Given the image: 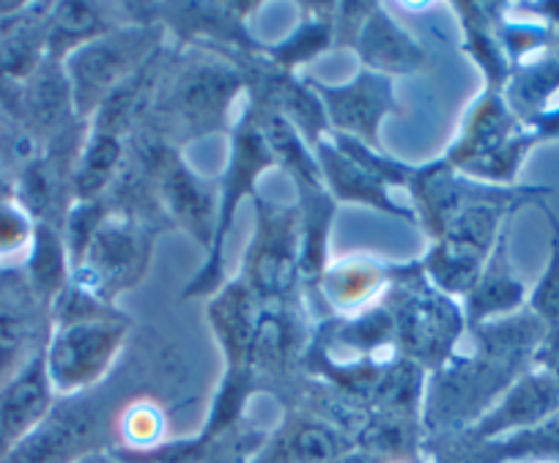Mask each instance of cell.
<instances>
[{"instance_id": "obj_12", "label": "cell", "mask_w": 559, "mask_h": 463, "mask_svg": "<svg viewBox=\"0 0 559 463\" xmlns=\"http://www.w3.org/2000/svg\"><path fill=\"white\" fill-rule=\"evenodd\" d=\"M557 412L559 387L546 373L530 368L499 395V401L472 428H466V436L477 441L504 439L519 430L535 428Z\"/></svg>"}, {"instance_id": "obj_10", "label": "cell", "mask_w": 559, "mask_h": 463, "mask_svg": "<svg viewBox=\"0 0 559 463\" xmlns=\"http://www.w3.org/2000/svg\"><path fill=\"white\" fill-rule=\"evenodd\" d=\"M47 307L36 299L28 280L14 274L0 277V390L39 357L41 313Z\"/></svg>"}, {"instance_id": "obj_6", "label": "cell", "mask_w": 559, "mask_h": 463, "mask_svg": "<svg viewBox=\"0 0 559 463\" xmlns=\"http://www.w3.org/2000/svg\"><path fill=\"white\" fill-rule=\"evenodd\" d=\"M258 301L241 280L214 296L209 307V321L225 348V381L219 390L217 408L212 414V428H223L239 412L252 376V332H255Z\"/></svg>"}, {"instance_id": "obj_3", "label": "cell", "mask_w": 559, "mask_h": 463, "mask_svg": "<svg viewBox=\"0 0 559 463\" xmlns=\"http://www.w3.org/2000/svg\"><path fill=\"white\" fill-rule=\"evenodd\" d=\"M152 236L129 214L112 212L102 217L83 258L72 269V288L91 299L110 305L112 296L132 288L148 266Z\"/></svg>"}, {"instance_id": "obj_15", "label": "cell", "mask_w": 559, "mask_h": 463, "mask_svg": "<svg viewBox=\"0 0 559 463\" xmlns=\"http://www.w3.org/2000/svg\"><path fill=\"white\" fill-rule=\"evenodd\" d=\"M526 299H530V290L515 277L513 266H510L508 245H504L502 234V239L493 247L491 258H488L486 269H483L480 280L469 290V313H466L469 316V324L477 327L486 324V321L521 313Z\"/></svg>"}, {"instance_id": "obj_22", "label": "cell", "mask_w": 559, "mask_h": 463, "mask_svg": "<svg viewBox=\"0 0 559 463\" xmlns=\"http://www.w3.org/2000/svg\"><path fill=\"white\" fill-rule=\"evenodd\" d=\"M102 17L88 3H61L56 9V23L50 28V52L52 58L72 56L78 47L105 36Z\"/></svg>"}, {"instance_id": "obj_9", "label": "cell", "mask_w": 559, "mask_h": 463, "mask_svg": "<svg viewBox=\"0 0 559 463\" xmlns=\"http://www.w3.org/2000/svg\"><path fill=\"white\" fill-rule=\"evenodd\" d=\"M241 91V78L228 67L198 63L190 67L170 91V112L190 134L217 129L228 118L230 105Z\"/></svg>"}, {"instance_id": "obj_17", "label": "cell", "mask_w": 559, "mask_h": 463, "mask_svg": "<svg viewBox=\"0 0 559 463\" xmlns=\"http://www.w3.org/2000/svg\"><path fill=\"white\" fill-rule=\"evenodd\" d=\"M321 170V179L330 185L332 195L341 198V201H357L368 203V206L381 209V212L401 214V217H412L408 212L397 209L390 201L384 187L373 174L362 168L357 159H352L346 151L337 143H319V157H316Z\"/></svg>"}, {"instance_id": "obj_28", "label": "cell", "mask_w": 559, "mask_h": 463, "mask_svg": "<svg viewBox=\"0 0 559 463\" xmlns=\"http://www.w3.org/2000/svg\"><path fill=\"white\" fill-rule=\"evenodd\" d=\"M335 463H373L368 455H359V452H346L343 458H337Z\"/></svg>"}, {"instance_id": "obj_7", "label": "cell", "mask_w": 559, "mask_h": 463, "mask_svg": "<svg viewBox=\"0 0 559 463\" xmlns=\"http://www.w3.org/2000/svg\"><path fill=\"white\" fill-rule=\"evenodd\" d=\"M94 403L85 397V392L61 397L17 447L0 458V463H74L94 452Z\"/></svg>"}, {"instance_id": "obj_29", "label": "cell", "mask_w": 559, "mask_h": 463, "mask_svg": "<svg viewBox=\"0 0 559 463\" xmlns=\"http://www.w3.org/2000/svg\"><path fill=\"white\" fill-rule=\"evenodd\" d=\"M386 463H417V461H414V458H408V455H395L392 461H386Z\"/></svg>"}, {"instance_id": "obj_25", "label": "cell", "mask_w": 559, "mask_h": 463, "mask_svg": "<svg viewBox=\"0 0 559 463\" xmlns=\"http://www.w3.org/2000/svg\"><path fill=\"white\" fill-rule=\"evenodd\" d=\"M36 228L31 223L28 209L20 203H0V258L25 256L28 258L34 247Z\"/></svg>"}, {"instance_id": "obj_27", "label": "cell", "mask_w": 559, "mask_h": 463, "mask_svg": "<svg viewBox=\"0 0 559 463\" xmlns=\"http://www.w3.org/2000/svg\"><path fill=\"white\" fill-rule=\"evenodd\" d=\"M74 463H116V461H112L110 455H105V452H88V455L78 458Z\"/></svg>"}, {"instance_id": "obj_26", "label": "cell", "mask_w": 559, "mask_h": 463, "mask_svg": "<svg viewBox=\"0 0 559 463\" xmlns=\"http://www.w3.org/2000/svg\"><path fill=\"white\" fill-rule=\"evenodd\" d=\"M532 368L546 373L559 387V330H548L532 357Z\"/></svg>"}, {"instance_id": "obj_24", "label": "cell", "mask_w": 559, "mask_h": 463, "mask_svg": "<svg viewBox=\"0 0 559 463\" xmlns=\"http://www.w3.org/2000/svg\"><path fill=\"white\" fill-rule=\"evenodd\" d=\"M118 434L132 450H154L165 434V412L152 401H138L123 408Z\"/></svg>"}, {"instance_id": "obj_20", "label": "cell", "mask_w": 559, "mask_h": 463, "mask_svg": "<svg viewBox=\"0 0 559 463\" xmlns=\"http://www.w3.org/2000/svg\"><path fill=\"white\" fill-rule=\"evenodd\" d=\"M69 269H72V263H69L67 241L61 239V234H58L50 223L36 225L25 280H28L31 290H34L36 299H39L47 310H50L58 301V296L67 290Z\"/></svg>"}, {"instance_id": "obj_13", "label": "cell", "mask_w": 559, "mask_h": 463, "mask_svg": "<svg viewBox=\"0 0 559 463\" xmlns=\"http://www.w3.org/2000/svg\"><path fill=\"white\" fill-rule=\"evenodd\" d=\"M157 195L174 223L185 228L203 250L212 252L214 230H217V203L214 192L176 157L174 151H163L154 168Z\"/></svg>"}, {"instance_id": "obj_23", "label": "cell", "mask_w": 559, "mask_h": 463, "mask_svg": "<svg viewBox=\"0 0 559 463\" xmlns=\"http://www.w3.org/2000/svg\"><path fill=\"white\" fill-rule=\"evenodd\" d=\"M548 214V223H551V241H548V261L543 269L540 280H537L535 288L530 290V299H526V310L532 316L543 321L548 330H559V219Z\"/></svg>"}, {"instance_id": "obj_2", "label": "cell", "mask_w": 559, "mask_h": 463, "mask_svg": "<svg viewBox=\"0 0 559 463\" xmlns=\"http://www.w3.org/2000/svg\"><path fill=\"white\" fill-rule=\"evenodd\" d=\"M390 319L397 346L408 359L428 368H442L459 343L464 313L448 294L423 274L406 277L395 288L390 301Z\"/></svg>"}, {"instance_id": "obj_8", "label": "cell", "mask_w": 559, "mask_h": 463, "mask_svg": "<svg viewBox=\"0 0 559 463\" xmlns=\"http://www.w3.org/2000/svg\"><path fill=\"white\" fill-rule=\"evenodd\" d=\"M274 163L272 149H269L266 138H263L261 121H258L252 112H247L245 121L239 123L234 138V154H230L228 163V174H225L223 181V198H219V209H217V230H214V245L212 252H209V263L206 272L198 277L195 285H190V290L201 285H206L209 290L214 288L219 274V261H223V241L230 230V219H234L236 206L245 195H250L252 185H255L258 176Z\"/></svg>"}, {"instance_id": "obj_5", "label": "cell", "mask_w": 559, "mask_h": 463, "mask_svg": "<svg viewBox=\"0 0 559 463\" xmlns=\"http://www.w3.org/2000/svg\"><path fill=\"white\" fill-rule=\"evenodd\" d=\"M152 45L154 41L148 28H121L107 31L105 36L78 47L72 56H67L63 69H67L74 112L88 118L91 112L99 110L102 102L123 80L143 69Z\"/></svg>"}, {"instance_id": "obj_1", "label": "cell", "mask_w": 559, "mask_h": 463, "mask_svg": "<svg viewBox=\"0 0 559 463\" xmlns=\"http://www.w3.org/2000/svg\"><path fill=\"white\" fill-rule=\"evenodd\" d=\"M127 337V321L107 307L88 313L56 316L45 343V368L56 395H83L110 370Z\"/></svg>"}, {"instance_id": "obj_14", "label": "cell", "mask_w": 559, "mask_h": 463, "mask_svg": "<svg viewBox=\"0 0 559 463\" xmlns=\"http://www.w3.org/2000/svg\"><path fill=\"white\" fill-rule=\"evenodd\" d=\"M56 406V390L45 368V352L31 359L0 390V458L17 447Z\"/></svg>"}, {"instance_id": "obj_21", "label": "cell", "mask_w": 559, "mask_h": 463, "mask_svg": "<svg viewBox=\"0 0 559 463\" xmlns=\"http://www.w3.org/2000/svg\"><path fill=\"white\" fill-rule=\"evenodd\" d=\"M386 272L373 261L365 258H352V261H341L335 266L324 269L321 274V288L330 305L341 313H354L370 305L376 294L384 288Z\"/></svg>"}, {"instance_id": "obj_19", "label": "cell", "mask_w": 559, "mask_h": 463, "mask_svg": "<svg viewBox=\"0 0 559 463\" xmlns=\"http://www.w3.org/2000/svg\"><path fill=\"white\" fill-rule=\"evenodd\" d=\"M121 134V129L94 121L88 140H85V145L80 149L78 168H74L72 174L74 195L80 198V203L99 201L102 192L110 187L112 176H116L123 157Z\"/></svg>"}, {"instance_id": "obj_11", "label": "cell", "mask_w": 559, "mask_h": 463, "mask_svg": "<svg viewBox=\"0 0 559 463\" xmlns=\"http://www.w3.org/2000/svg\"><path fill=\"white\" fill-rule=\"evenodd\" d=\"M324 116L343 138L379 145V123L392 110V83L384 74L362 72L348 85H321Z\"/></svg>"}, {"instance_id": "obj_18", "label": "cell", "mask_w": 559, "mask_h": 463, "mask_svg": "<svg viewBox=\"0 0 559 463\" xmlns=\"http://www.w3.org/2000/svg\"><path fill=\"white\" fill-rule=\"evenodd\" d=\"M359 52L365 63L376 74H403L412 72L423 63V50L386 17L384 12L373 9L365 12L362 31H359Z\"/></svg>"}, {"instance_id": "obj_16", "label": "cell", "mask_w": 559, "mask_h": 463, "mask_svg": "<svg viewBox=\"0 0 559 463\" xmlns=\"http://www.w3.org/2000/svg\"><path fill=\"white\" fill-rule=\"evenodd\" d=\"M348 452V441L319 419H294L280 430L255 463H335Z\"/></svg>"}, {"instance_id": "obj_4", "label": "cell", "mask_w": 559, "mask_h": 463, "mask_svg": "<svg viewBox=\"0 0 559 463\" xmlns=\"http://www.w3.org/2000/svg\"><path fill=\"white\" fill-rule=\"evenodd\" d=\"M255 223L241 283L255 296V301H286L302 274L299 209L255 198Z\"/></svg>"}]
</instances>
